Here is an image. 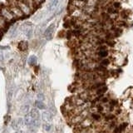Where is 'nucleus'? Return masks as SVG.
Instances as JSON below:
<instances>
[{
  "label": "nucleus",
  "mask_w": 133,
  "mask_h": 133,
  "mask_svg": "<svg viewBox=\"0 0 133 133\" xmlns=\"http://www.w3.org/2000/svg\"><path fill=\"white\" fill-rule=\"evenodd\" d=\"M3 60V52H0V62H2Z\"/></svg>",
  "instance_id": "obj_26"
},
{
  "label": "nucleus",
  "mask_w": 133,
  "mask_h": 133,
  "mask_svg": "<svg viewBox=\"0 0 133 133\" xmlns=\"http://www.w3.org/2000/svg\"><path fill=\"white\" fill-rule=\"evenodd\" d=\"M113 7H114L115 8H116V9H117L118 8H120V7H121V4H120L119 3H117V2H116V3L113 4Z\"/></svg>",
  "instance_id": "obj_25"
},
{
  "label": "nucleus",
  "mask_w": 133,
  "mask_h": 133,
  "mask_svg": "<svg viewBox=\"0 0 133 133\" xmlns=\"http://www.w3.org/2000/svg\"><path fill=\"white\" fill-rule=\"evenodd\" d=\"M58 3H59V0H53V1L50 3V5L48 7V10L49 11H52L53 9H55L57 8Z\"/></svg>",
  "instance_id": "obj_17"
},
{
  "label": "nucleus",
  "mask_w": 133,
  "mask_h": 133,
  "mask_svg": "<svg viewBox=\"0 0 133 133\" xmlns=\"http://www.w3.org/2000/svg\"><path fill=\"white\" fill-rule=\"evenodd\" d=\"M43 129H44V131H50L52 130V125L50 124L49 122H45L43 124Z\"/></svg>",
  "instance_id": "obj_20"
},
{
  "label": "nucleus",
  "mask_w": 133,
  "mask_h": 133,
  "mask_svg": "<svg viewBox=\"0 0 133 133\" xmlns=\"http://www.w3.org/2000/svg\"><path fill=\"white\" fill-rule=\"evenodd\" d=\"M16 5L18 7V8L21 11H22L23 15H29L32 12V9L28 7V5L23 1V0H17Z\"/></svg>",
  "instance_id": "obj_1"
},
{
  "label": "nucleus",
  "mask_w": 133,
  "mask_h": 133,
  "mask_svg": "<svg viewBox=\"0 0 133 133\" xmlns=\"http://www.w3.org/2000/svg\"><path fill=\"white\" fill-rule=\"evenodd\" d=\"M35 105L40 110H45L46 109V105L44 104V102H42V101H38V100H37V101L35 102Z\"/></svg>",
  "instance_id": "obj_14"
},
{
  "label": "nucleus",
  "mask_w": 133,
  "mask_h": 133,
  "mask_svg": "<svg viewBox=\"0 0 133 133\" xmlns=\"http://www.w3.org/2000/svg\"><path fill=\"white\" fill-rule=\"evenodd\" d=\"M55 23H52L51 25H49L48 28L46 29V31L44 32V37L47 40H51L53 37L54 32H55Z\"/></svg>",
  "instance_id": "obj_3"
},
{
  "label": "nucleus",
  "mask_w": 133,
  "mask_h": 133,
  "mask_svg": "<svg viewBox=\"0 0 133 133\" xmlns=\"http://www.w3.org/2000/svg\"><path fill=\"white\" fill-rule=\"evenodd\" d=\"M0 15L6 21H12L14 18V16L12 15L10 9L7 7H3L0 8Z\"/></svg>",
  "instance_id": "obj_2"
},
{
  "label": "nucleus",
  "mask_w": 133,
  "mask_h": 133,
  "mask_svg": "<svg viewBox=\"0 0 133 133\" xmlns=\"http://www.w3.org/2000/svg\"><path fill=\"white\" fill-rule=\"evenodd\" d=\"M18 48L20 51L24 52L28 48V43L27 41H22V42H19V43L18 45Z\"/></svg>",
  "instance_id": "obj_9"
},
{
  "label": "nucleus",
  "mask_w": 133,
  "mask_h": 133,
  "mask_svg": "<svg viewBox=\"0 0 133 133\" xmlns=\"http://www.w3.org/2000/svg\"><path fill=\"white\" fill-rule=\"evenodd\" d=\"M37 58L36 56H31L28 58V63L30 66H35L37 64Z\"/></svg>",
  "instance_id": "obj_16"
},
{
  "label": "nucleus",
  "mask_w": 133,
  "mask_h": 133,
  "mask_svg": "<svg viewBox=\"0 0 133 133\" xmlns=\"http://www.w3.org/2000/svg\"><path fill=\"white\" fill-rule=\"evenodd\" d=\"M110 64V60L107 59V58H102V59L100 61V65H102L103 66H107Z\"/></svg>",
  "instance_id": "obj_19"
},
{
  "label": "nucleus",
  "mask_w": 133,
  "mask_h": 133,
  "mask_svg": "<svg viewBox=\"0 0 133 133\" xmlns=\"http://www.w3.org/2000/svg\"><path fill=\"white\" fill-rule=\"evenodd\" d=\"M23 1L28 4V7L32 9V11L33 9H34V8H35L36 5H37V3L34 2V0H23Z\"/></svg>",
  "instance_id": "obj_12"
},
{
  "label": "nucleus",
  "mask_w": 133,
  "mask_h": 133,
  "mask_svg": "<svg viewBox=\"0 0 133 133\" xmlns=\"http://www.w3.org/2000/svg\"><path fill=\"white\" fill-rule=\"evenodd\" d=\"M6 24V20L0 15V28H3Z\"/></svg>",
  "instance_id": "obj_23"
},
{
  "label": "nucleus",
  "mask_w": 133,
  "mask_h": 133,
  "mask_svg": "<svg viewBox=\"0 0 133 133\" xmlns=\"http://www.w3.org/2000/svg\"><path fill=\"white\" fill-rule=\"evenodd\" d=\"M3 133H7V131H6V130H5V131H3Z\"/></svg>",
  "instance_id": "obj_28"
},
{
  "label": "nucleus",
  "mask_w": 133,
  "mask_h": 133,
  "mask_svg": "<svg viewBox=\"0 0 133 133\" xmlns=\"http://www.w3.org/2000/svg\"><path fill=\"white\" fill-rule=\"evenodd\" d=\"M20 111H21L22 113H24L25 115H26L27 113H28L29 111H30V107H29V105L25 104V105H23L22 107H21Z\"/></svg>",
  "instance_id": "obj_15"
},
{
  "label": "nucleus",
  "mask_w": 133,
  "mask_h": 133,
  "mask_svg": "<svg viewBox=\"0 0 133 133\" xmlns=\"http://www.w3.org/2000/svg\"><path fill=\"white\" fill-rule=\"evenodd\" d=\"M23 124H25L24 123V119L21 117V118H18V119H16L14 121H12V124H11V127L14 131H18L19 129L23 126Z\"/></svg>",
  "instance_id": "obj_4"
},
{
  "label": "nucleus",
  "mask_w": 133,
  "mask_h": 133,
  "mask_svg": "<svg viewBox=\"0 0 133 133\" xmlns=\"http://www.w3.org/2000/svg\"><path fill=\"white\" fill-rule=\"evenodd\" d=\"M96 55H97V58H106L108 55H109V52H108L107 49L99 50V51H96Z\"/></svg>",
  "instance_id": "obj_8"
},
{
  "label": "nucleus",
  "mask_w": 133,
  "mask_h": 133,
  "mask_svg": "<svg viewBox=\"0 0 133 133\" xmlns=\"http://www.w3.org/2000/svg\"><path fill=\"white\" fill-rule=\"evenodd\" d=\"M42 120L45 122H50L52 120V115L49 111H44L42 112Z\"/></svg>",
  "instance_id": "obj_6"
},
{
  "label": "nucleus",
  "mask_w": 133,
  "mask_h": 133,
  "mask_svg": "<svg viewBox=\"0 0 133 133\" xmlns=\"http://www.w3.org/2000/svg\"><path fill=\"white\" fill-rule=\"evenodd\" d=\"M14 133H22L21 131H16V132H14Z\"/></svg>",
  "instance_id": "obj_27"
},
{
  "label": "nucleus",
  "mask_w": 133,
  "mask_h": 133,
  "mask_svg": "<svg viewBox=\"0 0 133 133\" xmlns=\"http://www.w3.org/2000/svg\"><path fill=\"white\" fill-rule=\"evenodd\" d=\"M29 114L32 116V117L33 119L40 118V113H39V111L37 108H32V109H31L30 111H29Z\"/></svg>",
  "instance_id": "obj_10"
},
{
  "label": "nucleus",
  "mask_w": 133,
  "mask_h": 133,
  "mask_svg": "<svg viewBox=\"0 0 133 133\" xmlns=\"http://www.w3.org/2000/svg\"><path fill=\"white\" fill-rule=\"evenodd\" d=\"M37 100L38 101H42V102H43L44 100H45V96L43 93H38L37 96Z\"/></svg>",
  "instance_id": "obj_24"
},
{
  "label": "nucleus",
  "mask_w": 133,
  "mask_h": 133,
  "mask_svg": "<svg viewBox=\"0 0 133 133\" xmlns=\"http://www.w3.org/2000/svg\"><path fill=\"white\" fill-rule=\"evenodd\" d=\"M118 127L120 128V131L122 132V131H124L125 130H126L127 127H128V123L127 122H122V123H121Z\"/></svg>",
  "instance_id": "obj_21"
},
{
  "label": "nucleus",
  "mask_w": 133,
  "mask_h": 133,
  "mask_svg": "<svg viewBox=\"0 0 133 133\" xmlns=\"http://www.w3.org/2000/svg\"><path fill=\"white\" fill-rule=\"evenodd\" d=\"M116 119V116L114 114L112 113H108V114H106L105 115V117H104V120L107 121V122H111V121H114Z\"/></svg>",
  "instance_id": "obj_18"
},
{
  "label": "nucleus",
  "mask_w": 133,
  "mask_h": 133,
  "mask_svg": "<svg viewBox=\"0 0 133 133\" xmlns=\"http://www.w3.org/2000/svg\"><path fill=\"white\" fill-rule=\"evenodd\" d=\"M90 118L92 120L93 122H100L102 120V115H101V113H100V112L97 111V112H92V113H91Z\"/></svg>",
  "instance_id": "obj_7"
},
{
  "label": "nucleus",
  "mask_w": 133,
  "mask_h": 133,
  "mask_svg": "<svg viewBox=\"0 0 133 133\" xmlns=\"http://www.w3.org/2000/svg\"><path fill=\"white\" fill-rule=\"evenodd\" d=\"M12 96H14V90L10 89L8 91V102H11V100L12 98Z\"/></svg>",
  "instance_id": "obj_22"
},
{
  "label": "nucleus",
  "mask_w": 133,
  "mask_h": 133,
  "mask_svg": "<svg viewBox=\"0 0 133 133\" xmlns=\"http://www.w3.org/2000/svg\"><path fill=\"white\" fill-rule=\"evenodd\" d=\"M9 9H10L11 12L12 14V15L14 16V18H21V17H23V15L22 11H21L18 8V7L16 5V3L10 5Z\"/></svg>",
  "instance_id": "obj_5"
},
{
  "label": "nucleus",
  "mask_w": 133,
  "mask_h": 133,
  "mask_svg": "<svg viewBox=\"0 0 133 133\" xmlns=\"http://www.w3.org/2000/svg\"><path fill=\"white\" fill-rule=\"evenodd\" d=\"M84 1H87V0H84Z\"/></svg>",
  "instance_id": "obj_29"
},
{
  "label": "nucleus",
  "mask_w": 133,
  "mask_h": 133,
  "mask_svg": "<svg viewBox=\"0 0 133 133\" xmlns=\"http://www.w3.org/2000/svg\"><path fill=\"white\" fill-rule=\"evenodd\" d=\"M107 12L109 15H115V14H117V9H116V8H115L113 6L108 7L107 9Z\"/></svg>",
  "instance_id": "obj_13"
},
{
  "label": "nucleus",
  "mask_w": 133,
  "mask_h": 133,
  "mask_svg": "<svg viewBox=\"0 0 133 133\" xmlns=\"http://www.w3.org/2000/svg\"><path fill=\"white\" fill-rule=\"evenodd\" d=\"M32 120H33V118L32 117V116L29 114V112L25 115V116H24V123L27 125V127H28L29 125L32 123Z\"/></svg>",
  "instance_id": "obj_11"
}]
</instances>
